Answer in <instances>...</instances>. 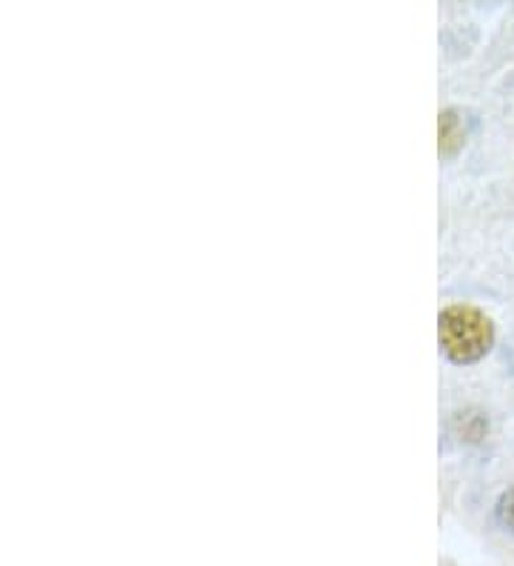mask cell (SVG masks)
<instances>
[{
	"instance_id": "obj_1",
	"label": "cell",
	"mask_w": 514,
	"mask_h": 566,
	"mask_svg": "<svg viewBox=\"0 0 514 566\" xmlns=\"http://www.w3.org/2000/svg\"><path fill=\"white\" fill-rule=\"evenodd\" d=\"M438 335L443 353L454 364H474L492 349L494 324L486 312L466 304L445 306L438 318Z\"/></svg>"
},
{
	"instance_id": "obj_2",
	"label": "cell",
	"mask_w": 514,
	"mask_h": 566,
	"mask_svg": "<svg viewBox=\"0 0 514 566\" xmlns=\"http://www.w3.org/2000/svg\"><path fill=\"white\" fill-rule=\"evenodd\" d=\"M440 155H454L460 146L466 144V126L460 120V115L454 109H445L440 115Z\"/></svg>"
},
{
	"instance_id": "obj_3",
	"label": "cell",
	"mask_w": 514,
	"mask_h": 566,
	"mask_svg": "<svg viewBox=\"0 0 514 566\" xmlns=\"http://www.w3.org/2000/svg\"><path fill=\"white\" fill-rule=\"evenodd\" d=\"M501 521L506 526H514V492H508V495H503L501 501Z\"/></svg>"
}]
</instances>
